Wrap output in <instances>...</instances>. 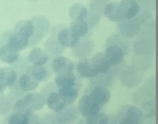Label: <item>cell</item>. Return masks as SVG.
<instances>
[{
  "mask_svg": "<svg viewBox=\"0 0 158 124\" xmlns=\"http://www.w3.org/2000/svg\"><path fill=\"white\" fill-rule=\"evenodd\" d=\"M78 111L86 118L96 116L99 114L100 105L88 96H83L78 103Z\"/></svg>",
  "mask_w": 158,
  "mask_h": 124,
  "instance_id": "cell-1",
  "label": "cell"
},
{
  "mask_svg": "<svg viewBox=\"0 0 158 124\" xmlns=\"http://www.w3.org/2000/svg\"><path fill=\"white\" fill-rule=\"evenodd\" d=\"M53 71L57 75L73 73L75 68L72 60L64 56H58L55 58L52 63Z\"/></svg>",
  "mask_w": 158,
  "mask_h": 124,
  "instance_id": "cell-2",
  "label": "cell"
},
{
  "mask_svg": "<svg viewBox=\"0 0 158 124\" xmlns=\"http://www.w3.org/2000/svg\"><path fill=\"white\" fill-rule=\"evenodd\" d=\"M104 56L111 66L120 64L123 60L124 51L117 44L109 45L106 50Z\"/></svg>",
  "mask_w": 158,
  "mask_h": 124,
  "instance_id": "cell-3",
  "label": "cell"
},
{
  "mask_svg": "<svg viewBox=\"0 0 158 124\" xmlns=\"http://www.w3.org/2000/svg\"><path fill=\"white\" fill-rule=\"evenodd\" d=\"M80 39L73 33L69 27L62 29L57 34V41L64 47L74 48L78 44Z\"/></svg>",
  "mask_w": 158,
  "mask_h": 124,
  "instance_id": "cell-4",
  "label": "cell"
},
{
  "mask_svg": "<svg viewBox=\"0 0 158 124\" xmlns=\"http://www.w3.org/2000/svg\"><path fill=\"white\" fill-rule=\"evenodd\" d=\"M119 4L125 20L133 19L139 12V5L136 0H122Z\"/></svg>",
  "mask_w": 158,
  "mask_h": 124,
  "instance_id": "cell-5",
  "label": "cell"
},
{
  "mask_svg": "<svg viewBox=\"0 0 158 124\" xmlns=\"http://www.w3.org/2000/svg\"><path fill=\"white\" fill-rule=\"evenodd\" d=\"M103 14L112 22H123L125 20L119 3L109 2L104 7Z\"/></svg>",
  "mask_w": 158,
  "mask_h": 124,
  "instance_id": "cell-6",
  "label": "cell"
},
{
  "mask_svg": "<svg viewBox=\"0 0 158 124\" xmlns=\"http://www.w3.org/2000/svg\"><path fill=\"white\" fill-rule=\"evenodd\" d=\"M89 96L100 106L106 104L110 98V93L107 88L101 86H95L90 93Z\"/></svg>",
  "mask_w": 158,
  "mask_h": 124,
  "instance_id": "cell-7",
  "label": "cell"
},
{
  "mask_svg": "<svg viewBox=\"0 0 158 124\" xmlns=\"http://www.w3.org/2000/svg\"><path fill=\"white\" fill-rule=\"evenodd\" d=\"M23 99L31 112L41 109L46 103L44 96L38 92L30 93Z\"/></svg>",
  "mask_w": 158,
  "mask_h": 124,
  "instance_id": "cell-8",
  "label": "cell"
},
{
  "mask_svg": "<svg viewBox=\"0 0 158 124\" xmlns=\"http://www.w3.org/2000/svg\"><path fill=\"white\" fill-rule=\"evenodd\" d=\"M110 0H92L90 4V21L91 23L98 22L99 17L103 14L104 9Z\"/></svg>",
  "mask_w": 158,
  "mask_h": 124,
  "instance_id": "cell-9",
  "label": "cell"
},
{
  "mask_svg": "<svg viewBox=\"0 0 158 124\" xmlns=\"http://www.w3.org/2000/svg\"><path fill=\"white\" fill-rule=\"evenodd\" d=\"M91 61L97 73H106L112 67L102 53L99 52L94 54Z\"/></svg>",
  "mask_w": 158,
  "mask_h": 124,
  "instance_id": "cell-10",
  "label": "cell"
},
{
  "mask_svg": "<svg viewBox=\"0 0 158 124\" xmlns=\"http://www.w3.org/2000/svg\"><path fill=\"white\" fill-rule=\"evenodd\" d=\"M46 103L49 109L57 113L60 112L66 106V104L63 99L58 93L56 92H53L48 95L46 100Z\"/></svg>",
  "mask_w": 158,
  "mask_h": 124,
  "instance_id": "cell-11",
  "label": "cell"
},
{
  "mask_svg": "<svg viewBox=\"0 0 158 124\" xmlns=\"http://www.w3.org/2000/svg\"><path fill=\"white\" fill-rule=\"evenodd\" d=\"M29 43V39L19 33L12 34L8 39V45L13 49L20 51L26 48Z\"/></svg>",
  "mask_w": 158,
  "mask_h": 124,
  "instance_id": "cell-12",
  "label": "cell"
},
{
  "mask_svg": "<svg viewBox=\"0 0 158 124\" xmlns=\"http://www.w3.org/2000/svg\"><path fill=\"white\" fill-rule=\"evenodd\" d=\"M77 71L79 75L85 78H93L98 74L91 60L88 59H83L78 63Z\"/></svg>",
  "mask_w": 158,
  "mask_h": 124,
  "instance_id": "cell-13",
  "label": "cell"
},
{
  "mask_svg": "<svg viewBox=\"0 0 158 124\" xmlns=\"http://www.w3.org/2000/svg\"><path fill=\"white\" fill-rule=\"evenodd\" d=\"M28 60L35 65H43L49 60L48 55L40 48H34L29 53Z\"/></svg>",
  "mask_w": 158,
  "mask_h": 124,
  "instance_id": "cell-14",
  "label": "cell"
},
{
  "mask_svg": "<svg viewBox=\"0 0 158 124\" xmlns=\"http://www.w3.org/2000/svg\"><path fill=\"white\" fill-rule=\"evenodd\" d=\"M19 56V52L8 44H3L0 48V60L5 63L13 64L18 60Z\"/></svg>",
  "mask_w": 158,
  "mask_h": 124,
  "instance_id": "cell-15",
  "label": "cell"
},
{
  "mask_svg": "<svg viewBox=\"0 0 158 124\" xmlns=\"http://www.w3.org/2000/svg\"><path fill=\"white\" fill-rule=\"evenodd\" d=\"M17 78L16 71L10 68H3L0 69V82L4 86H10L13 85Z\"/></svg>",
  "mask_w": 158,
  "mask_h": 124,
  "instance_id": "cell-16",
  "label": "cell"
},
{
  "mask_svg": "<svg viewBox=\"0 0 158 124\" xmlns=\"http://www.w3.org/2000/svg\"><path fill=\"white\" fill-rule=\"evenodd\" d=\"M69 15L73 21H85L88 15V11L85 6L77 3L70 7L69 9Z\"/></svg>",
  "mask_w": 158,
  "mask_h": 124,
  "instance_id": "cell-17",
  "label": "cell"
},
{
  "mask_svg": "<svg viewBox=\"0 0 158 124\" xmlns=\"http://www.w3.org/2000/svg\"><path fill=\"white\" fill-rule=\"evenodd\" d=\"M125 22H123L120 26V31L123 35L125 36H133L134 35H136L139 31V24L138 22L136 19L132 20L130 19L125 20Z\"/></svg>",
  "mask_w": 158,
  "mask_h": 124,
  "instance_id": "cell-18",
  "label": "cell"
},
{
  "mask_svg": "<svg viewBox=\"0 0 158 124\" xmlns=\"http://www.w3.org/2000/svg\"><path fill=\"white\" fill-rule=\"evenodd\" d=\"M57 93L63 99L66 105H70L74 102L78 94V89L74 86L59 88Z\"/></svg>",
  "mask_w": 158,
  "mask_h": 124,
  "instance_id": "cell-19",
  "label": "cell"
},
{
  "mask_svg": "<svg viewBox=\"0 0 158 124\" xmlns=\"http://www.w3.org/2000/svg\"><path fill=\"white\" fill-rule=\"evenodd\" d=\"M18 83L20 88L25 91H33L38 86V81L28 73L23 74L19 79Z\"/></svg>",
  "mask_w": 158,
  "mask_h": 124,
  "instance_id": "cell-20",
  "label": "cell"
},
{
  "mask_svg": "<svg viewBox=\"0 0 158 124\" xmlns=\"http://www.w3.org/2000/svg\"><path fill=\"white\" fill-rule=\"evenodd\" d=\"M70 29L73 33L80 39L84 37L88 32V24L85 21L75 20L70 23Z\"/></svg>",
  "mask_w": 158,
  "mask_h": 124,
  "instance_id": "cell-21",
  "label": "cell"
},
{
  "mask_svg": "<svg viewBox=\"0 0 158 124\" xmlns=\"http://www.w3.org/2000/svg\"><path fill=\"white\" fill-rule=\"evenodd\" d=\"M55 83L56 85L60 88H67L74 86L75 83L76 77L73 73L57 75L55 78Z\"/></svg>",
  "mask_w": 158,
  "mask_h": 124,
  "instance_id": "cell-22",
  "label": "cell"
},
{
  "mask_svg": "<svg viewBox=\"0 0 158 124\" xmlns=\"http://www.w3.org/2000/svg\"><path fill=\"white\" fill-rule=\"evenodd\" d=\"M15 30L29 39L34 34L35 26L31 20H23L17 23Z\"/></svg>",
  "mask_w": 158,
  "mask_h": 124,
  "instance_id": "cell-23",
  "label": "cell"
},
{
  "mask_svg": "<svg viewBox=\"0 0 158 124\" xmlns=\"http://www.w3.org/2000/svg\"><path fill=\"white\" fill-rule=\"evenodd\" d=\"M124 118L135 122L141 123L143 114L141 110L138 107L135 105H131L127 109Z\"/></svg>",
  "mask_w": 158,
  "mask_h": 124,
  "instance_id": "cell-24",
  "label": "cell"
},
{
  "mask_svg": "<svg viewBox=\"0 0 158 124\" xmlns=\"http://www.w3.org/2000/svg\"><path fill=\"white\" fill-rule=\"evenodd\" d=\"M28 71L30 75L37 81H43L48 75V70L43 65H33L29 68Z\"/></svg>",
  "mask_w": 158,
  "mask_h": 124,
  "instance_id": "cell-25",
  "label": "cell"
},
{
  "mask_svg": "<svg viewBox=\"0 0 158 124\" xmlns=\"http://www.w3.org/2000/svg\"><path fill=\"white\" fill-rule=\"evenodd\" d=\"M30 114L14 113L10 115L8 119L9 124H30Z\"/></svg>",
  "mask_w": 158,
  "mask_h": 124,
  "instance_id": "cell-26",
  "label": "cell"
},
{
  "mask_svg": "<svg viewBox=\"0 0 158 124\" xmlns=\"http://www.w3.org/2000/svg\"><path fill=\"white\" fill-rule=\"evenodd\" d=\"M128 76L130 78H131L129 84H128V86H134L137 83H139V80H141V76H140L139 72L138 73L137 70L134 67H129V68L128 67L127 69L125 70V72L122 75V78H125V77H128ZM130 78H128V79H130ZM126 81H125L123 84H125L126 83Z\"/></svg>",
  "mask_w": 158,
  "mask_h": 124,
  "instance_id": "cell-27",
  "label": "cell"
},
{
  "mask_svg": "<svg viewBox=\"0 0 158 124\" xmlns=\"http://www.w3.org/2000/svg\"><path fill=\"white\" fill-rule=\"evenodd\" d=\"M60 114L57 115L59 120L62 123H70L75 120L77 117V110L75 107H71L70 109H66L65 111L62 110L59 112Z\"/></svg>",
  "mask_w": 158,
  "mask_h": 124,
  "instance_id": "cell-28",
  "label": "cell"
},
{
  "mask_svg": "<svg viewBox=\"0 0 158 124\" xmlns=\"http://www.w3.org/2000/svg\"><path fill=\"white\" fill-rule=\"evenodd\" d=\"M142 113L143 116L148 118H152L155 116V102L154 101H148L145 102L142 106Z\"/></svg>",
  "mask_w": 158,
  "mask_h": 124,
  "instance_id": "cell-29",
  "label": "cell"
},
{
  "mask_svg": "<svg viewBox=\"0 0 158 124\" xmlns=\"http://www.w3.org/2000/svg\"><path fill=\"white\" fill-rule=\"evenodd\" d=\"M108 117L104 114H98L96 116L87 118L86 124H108Z\"/></svg>",
  "mask_w": 158,
  "mask_h": 124,
  "instance_id": "cell-30",
  "label": "cell"
},
{
  "mask_svg": "<svg viewBox=\"0 0 158 124\" xmlns=\"http://www.w3.org/2000/svg\"><path fill=\"white\" fill-rule=\"evenodd\" d=\"M14 109L17 113L20 114H30L31 111L28 108L24 99H20L14 104Z\"/></svg>",
  "mask_w": 158,
  "mask_h": 124,
  "instance_id": "cell-31",
  "label": "cell"
},
{
  "mask_svg": "<svg viewBox=\"0 0 158 124\" xmlns=\"http://www.w3.org/2000/svg\"><path fill=\"white\" fill-rule=\"evenodd\" d=\"M120 124H141V123H138V122H133V121H131V120H128V119H126L125 118H123L121 122H120Z\"/></svg>",
  "mask_w": 158,
  "mask_h": 124,
  "instance_id": "cell-32",
  "label": "cell"
},
{
  "mask_svg": "<svg viewBox=\"0 0 158 124\" xmlns=\"http://www.w3.org/2000/svg\"><path fill=\"white\" fill-rule=\"evenodd\" d=\"M4 87V86L2 85V83L0 82V93L2 91Z\"/></svg>",
  "mask_w": 158,
  "mask_h": 124,
  "instance_id": "cell-33",
  "label": "cell"
}]
</instances>
